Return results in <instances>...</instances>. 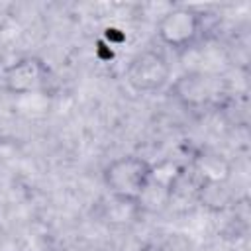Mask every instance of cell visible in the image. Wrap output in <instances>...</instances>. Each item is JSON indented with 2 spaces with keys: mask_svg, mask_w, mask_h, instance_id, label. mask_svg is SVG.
Returning <instances> with one entry per match:
<instances>
[{
  "mask_svg": "<svg viewBox=\"0 0 251 251\" xmlns=\"http://www.w3.org/2000/svg\"><path fill=\"white\" fill-rule=\"evenodd\" d=\"M51 71L43 59L25 55L12 61L2 71V88L12 96H29L47 88Z\"/></svg>",
  "mask_w": 251,
  "mask_h": 251,
  "instance_id": "cell-4",
  "label": "cell"
},
{
  "mask_svg": "<svg viewBox=\"0 0 251 251\" xmlns=\"http://www.w3.org/2000/svg\"><path fill=\"white\" fill-rule=\"evenodd\" d=\"M153 167L139 155H122L112 159L102 171V182L108 194L120 204H139L153 182Z\"/></svg>",
  "mask_w": 251,
  "mask_h": 251,
  "instance_id": "cell-1",
  "label": "cell"
},
{
  "mask_svg": "<svg viewBox=\"0 0 251 251\" xmlns=\"http://www.w3.org/2000/svg\"><path fill=\"white\" fill-rule=\"evenodd\" d=\"M173 90L178 102H182L184 106L200 108L206 106L218 94V84H216V76L200 71H190L175 80Z\"/></svg>",
  "mask_w": 251,
  "mask_h": 251,
  "instance_id": "cell-5",
  "label": "cell"
},
{
  "mask_svg": "<svg viewBox=\"0 0 251 251\" xmlns=\"http://www.w3.org/2000/svg\"><path fill=\"white\" fill-rule=\"evenodd\" d=\"M171 78V65L161 51L143 49L135 53L126 67V82L139 94L159 92Z\"/></svg>",
  "mask_w": 251,
  "mask_h": 251,
  "instance_id": "cell-2",
  "label": "cell"
},
{
  "mask_svg": "<svg viewBox=\"0 0 251 251\" xmlns=\"http://www.w3.org/2000/svg\"><path fill=\"white\" fill-rule=\"evenodd\" d=\"M202 31V18L190 6H173L157 22L159 41L171 49L182 51L194 45Z\"/></svg>",
  "mask_w": 251,
  "mask_h": 251,
  "instance_id": "cell-3",
  "label": "cell"
}]
</instances>
